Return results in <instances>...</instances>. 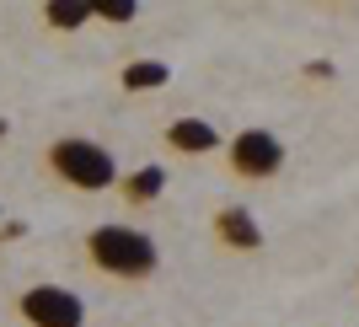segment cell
<instances>
[{"label": "cell", "mask_w": 359, "mask_h": 327, "mask_svg": "<svg viewBox=\"0 0 359 327\" xmlns=\"http://www.w3.org/2000/svg\"><path fill=\"white\" fill-rule=\"evenodd\" d=\"M81 258H86L91 274L102 279H118V284H145L156 268H161V247L145 225L135 220H102L81 236Z\"/></svg>", "instance_id": "6da1fadb"}, {"label": "cell", "mask_w": 359, "mask_h": 327, "mask_svg": "<svg viewBox=\"0 0 359 327\" xmlns=\"http://www.w3.org/2000/svg\"><path fill=\"white\" fill-rule=\"evenodd\" d=\"M43 178L70 194H113L118 188V156L91 134H54L43 145Z\"/></svg>", "instance_id": "7a4b0ae2"}, {"label": "cell", "mask_w": 359, "mask_h": 327, "mask_svg": "<svg viewBox=\"0 0 359 327\" xmlns=\"http://www.w3.org/2000/svg\"><path fill=\"white\" fill-rule=\"evenodd\" d=\"M11 316L22 327H86V300L65 284H22L11 295Z\"/></svg>", "instance_id": "3957f363"}, {"label": "cell", "mask_w": 359, "mask_h": 327, "mask_svg": "<svg viewBox=\"0 0 359 327\" xmlns=\"http://www.w3.org/2000/svg\"><path fill=\"white\" fill-rule=\"evenodd\" d=\"M225 172L236 182H273L285 172V140L273 129H236L225 140Z\"/></svg>", "instance_id": "277c9868"}, {"label": "cell", "mask_w": 359, "mask_h": 327, "mask_svg": "<svg viewBox=\"0 0 359 327\" xmlns=\"http://www.w3.org/2000/svg\"><path fill=\"white\" fill-rule=\"evenodd\" d=\"M210 236H215V247L220 253H236V258H252V253H263V225H257V215L247 204H220L210 215Z\"/></svg>", "instance_id": "5b68a950"}, {"label": "cell", "mask_w": 359, "mask_h": 327, "mask_svg": "<svg viewBox=\"0 0 359 327\" xmlns=\"http://www.w3.org/2000/svg\"><path fill=\"white\" fill-rule=\"evenodd\" d=\"M161 145L172 156H215V150H225V140L204 113H182V119H172L161 129Z\"/></svg>", "instance_id": "8992f818"}, {"label": "cell", "mask_w": 359, "mask_h": 327, "mask_svg": "<svg viewBox=\"0 0 359 327\" xmlns=\"http://www.w3.org/2000/svg\"><path fill=\"white\" fill-rule=\"evenodd\" d=\"M161 194H166V166H156V161L135 166V172H123L118 188H113V199H118L123 209H150Z\"/></svg>", "instance_id": "52a82bcc"}, {"label": "cell", "mask_w": 359, "mask_h": 327, "mask_svg": "<svg viewBox=\"0 0 359 327\" xmlns=\"http://www.w3.org/2000/svg\"><path fill=\"white\" fill-rule=\"evenodd\" d=\"M166 81H172V65H166V60H129L118 70L123 91H161Z\"/></svg>", "instance_id": "ba28073f"}, {"label": "cell", "mask_w": 359, "mask_h": 327, "mask_svg": "<svg viewBox=\"0 0 359 327\" xmlns=\"http://www.w3.org/2000/svg\"><path fill=\"white\" fill-rule=\"evenodd\" d=\"M43 22L54 32H81L97 22V11H91V0H43Z\"/></svg>", "instance_id": "9c48e42d"}, {"label": "cell", "mask_w": 359, "mask_h": 327, "mask_svg": "<svg viewBox=\"0 0 359 327\" xmlns=\"http://www.w3.org/2000/svg\"><path fill=\"white\" fill-rule=\"evenodd\" d=\"M91 11H97V22H107V27H129V22H140V0H91Z\"/></svg>", "instance_id": "30bf717a"}, {"label": "cell", "mask_w": 359, "mask_h": 327, "mask_svg": "<svg viewBox=\"0 0 359 327\" xmlns=\"http://www.w3.org/2000/svg\"><path fill=\"white\" fill-rule=\"evenodd\" d=\"M0 231H6V204H0Z\"/></svg>", "instance_id": "8fae6325"}, {"label": "cell", "mask_w": 359, "mask_h": 327, "mask_svg": "<svg viewBox=\"0 0 359 327\" xmlns=\"http://www.w3.org/2000/svg\"><path fill=\"white\" fill-rule=\"evenodd\" d=\"M0 134H6V124H0Z\"/></svg>", "instance_id": "7c38bea8"}]
</instances>
